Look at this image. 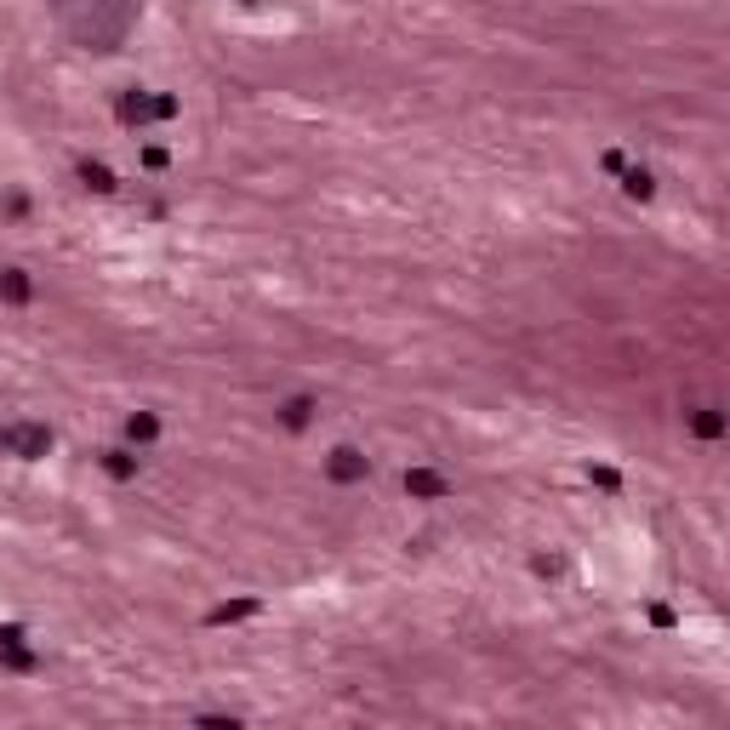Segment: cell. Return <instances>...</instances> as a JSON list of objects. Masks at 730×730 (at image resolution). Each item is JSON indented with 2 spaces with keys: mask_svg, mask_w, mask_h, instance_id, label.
<instances>
[{
  "mask_svg": "<svg viewBox=\"0 0 730 730\" xmlns=\"http://www.w3.org/2000/svg\"><path fill=\"white\" fill-rule=\"evenodd\" d=\"M46 6L81 52H120L143 0H46Z\"/></svg>",
  "mask_w": 730,
  "mask_h": 730,
  "instance_id": "obj_1",
  "label": "cell"
},
{
  "mask_svg": "<svg viewBox=\"0 0 730 730\" xmlns=\"http://www.w3.org/2000/svg\"><path fill=\"white\" fill-rule=\"evenodd\" d=\"M0 451L18 457V462H40L46 451H52V428L35 423V417H18V423L0 428Z\"/></svg>",
  "mask_w": 730,
  "mask_h": 730,
  "instance_id": "obj_2",
  "label": "cell"
},
{
  "mask_svg": "<svg viewBox=\"0 0 730 730\" xmlns=\"http://www.w3.org/2000/svg\"><path fill=\"white\" fill-rule=\"evenodd\" d=\"M177 115V98H149V91H126V98H120V120H126V126H143V120H172Z\"/></svg>",
  "mask_w": 730,
  "mask_h": 730,
  "instance_id": "obj_3",
  "label": "cell"
},
{
  "mask_svg": "<svg viewBox=\"0 0 730 730\" xmlns=\"http://www.w3.org/2000/svg\"><path fill=\"white\" fill-rule=\"evenodd\" d=\"M365 474H371V457L360 445H337V451L325 457V479H337V485H360Z\"/></svg>",
  "mask_w": 730,
  "mask_h": 730,
  "instance_id": "obj_4",
  "label": "cell"
},
{
  "mask_svg": "<svg viewBox=\"0 0 730 730\" xmlns=\"http://www.w3.org/2000/svg\"><path fill=\"white\" fill-rule=\"evenodd\" d=\"M406 491L423 496V502H440V496H451V479L434 474V468H411V474H406Z\"/></svg>",
  "mask_w": 730,
  "mask_h": 730,
  "instance_id": "obj_5",
  "label": "cell"
},
{
  "mask_svg": "<svg viewBox=\"0 0 730 730\" xmlns=\"http://www.w3.org/2000/svg\"><path fill=\"white\" fill-rule=\"evenodd\" d=\"M314 411H320V406H314V394H291L286 406H279V423H286L291 434H303L308 423H314Z\"/></svg>",
  "mask_w": 730,
  "mask_h": 730,
  "instance_id": "obj_6",
  "label": "cell"
},
{
  "mask_svg": "<svg viewBox=\"0 0 730 730\" xmlns=\"http://www.w3.org/2000/svg\"><path fill=\"white\" fill-rule=\"evenodd\" d=\"M0 297H6L12 308H23L29 297H35V286H29V269H0Z\"/></svg>",
  "mask_w": 730,
  "mask_h": 730,
  "instance_id": "obj_7",
  "label": "cell"
},
{
  "mask_svg": "<svg viewBox=\"0 0 730 730\" xmlns=\"http://www.w3.org/2000/svg\"><path fill=\"white\" fill-rule=\"evenodd\" d=\"M691 434H696V440H719V434H725V411L719 406H696L691 411Z\"/></svg>",
  "mask_w": 730,
  "mask_h": 730,
  "instance_id": "obj_8",
  "label": "cell"
},
{
  "mask_svg": "<svg viewBox=\"0 0 730 730\" xmlns=\"http://www.w3.org/2000/svg\"><path fill=\"white\" fill-rule=\"evenodd\" d=\"M126 440L132 445H154V440H160V417H154V411H132L126 417Z\"/></svg>",
  "mask_w": 730,
  "mask_h": 730,
  "instance_id": "obj_9",
  "label": "cell"
},
{
  "mask_svg": "<svg viewBox=\"0 0 730 730\" xmlns=\"http://www.w3.org/2000/svg\"><path fill=\"white\" fill-rule=\"evenodd\" d=\"M0 662H6L12 674H35V667H40V657H35L23 640H6V645H0Z\"/></svg>",
  "mask_w": 730,
  "mask_h": 730,
  "instance_id": "obj_10",
  "label": "cell"
},
{
  "mask_svg": "<svg viewBox=\"0 0 730 730\" xmlns=\"http://www.w3.org/2000/svg\"><path fill=\"white\" fill-rule=\"evenodd\" d=\"M74 172H81V183H86L91 194H115V172H108L103 160H81Z\"/></svg>",
  "mask_w": 730,
  "mask_h": 730,
  "instance_id": "obj_11",
  "label": "cell"
},
{
  "mask_svg": "<svg viewBox=\"0 0 730 730\" xmlns=\"http://www.w3.org/2000/svg\"><path fill=\"white\" fill-rule=\"evenodd\" d=\"M623 194L628 200H650L657 194V177H650L645 166H623Z\"/></svg>",
  "mask_w": 730,
  "mask_h": 730,
  "instance_id": "obj_12",
  "label": "cell"
},
{
  "mask_svg": "<svg viewBox=\"0 0 730 730\" xmlns=\"http://www.w3.org/2000/svg\"><path fill=\"white\" fill-rule=\"evenodd\" d=\"M245 616H257V599H235V605H217V611H211V628H223V623H245Z\"/></svg>",
  "mask_w": 730,
  "mask_h": 730,
  "instance_id": "obj_13",
  "label": "cell"
},
{
  "mask_svg": "<svg viewBox=\"0 0 730 730\" xmlns=\"http://www.w3.org/2000/svg\"><path fill=\"white\" fill-rule=\"evenodd\" d=\"M103 468L115 479H137V457L132 451H103Z\"/></svg>",
  "mask_w": 730,
  "mask_h": 730,
  "instance_id": "obj_14",
  "label": "cell"
},
{
  "mask_svg": "<svg viewBox=\"0 0 730 730\" xmlns=\"http://www.w3.org/2000/svg\"><path fill=\"white\" fill-rule=\"evenodd\" d=\"M588 479H594V485H605V491H616V485H623V479H616L611 468H588Z\"/></svg>",
  "mask_w": 730,
  "mask_h": 730,
  "instance_id": "obj_15",
  "label": "cell"
},
{
  "mask_svg": "<svg viewBox=\"0 0 730 730\" xmlns=\"http://www.w3.org/2000/svg\"><path fill=\"white\" fill-rule=\"evenodd\" d=\"M0 211H6V217H23V211H29V200H23L18 189H12V194H6V206H0Z\"/></svg>",
  "mask_w": 730,
  "mask_h": 730,
  "instance_id": "obj_16",
  "label": "cell"
},
{
  "mask_svg": "<svg viewBox=\"0 0 730 730\" xmlns=\"http://www.w3.org/2000/svg\"><path fill=\"white\" fill-rule=\"evenodd\" d=\"M240 6H257V0H240Z\"/></svg>",
  "mask_w": 730,
  "mask_h": 730,
  "instance_id": "obj_17",
  "label": "cell"
}]
</instances>
